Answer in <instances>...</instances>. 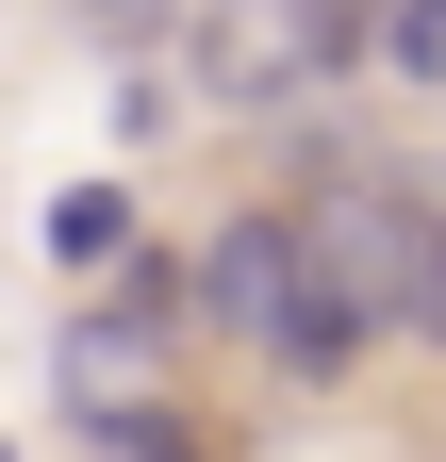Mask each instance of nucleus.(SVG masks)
Returning a JSON list of instances; mask_svg holds the SVG:
<instances>
[{
    "label": "nucleus",
    "mask_w": 446,
    "mask_h": 462,
    "mask_svg": "<svg viewBox=\"0 0 446 462\" xmlns=\"http://www.w3.org/2000/svg\"><path fill=\"white\" fill-rule=\"evenodd\" d=\"M380 33H397V0H199V17H182V67H199V99L265 116V99H298L330 67H364Z\"/></svg>",
    "instance_id": "f257e3e1"
},
{
    "label": "nucleus",
    "mask_w": 446,
    "mask_h": 462,
    "mask_svg": "<svg viewBox=\"0 0 446 462\" xmlns=\"http://www.w3.org/2000/svg\"><path fill=\"white\" fill-rule=\"evenodd\" d=\"M397 330H413V346H446V215L413 231V281H397Z\"/></svg>",
    "instance_id": "423d86ee"
},
{
    "label": "nucleus",
    "mask_w": 446,
    "mask_h": 462,
    "mask_svg": "<svg viewBox=\"0 0 446 462\" xmlns=\"http://www.w3.org/2000/svg\"><path fill=\"white\" fill-rule=\"evenodd\" d=\"M364 330H397V298H380V281H348V264H298V298H282V330H265V346H282L298 380H330Z\"/></svg>",
    "instance_id": "20e7f679"
},
{
    "label": "nucleus",
    "mask_w": 446,
    "mask_h": 462,
    "mask_svg": "<svg viewBox=\"0 0 446 462\" xmlns=\"http://www.w3.org/2000/svg\"><path fill=\"white\" fill-rule=\"evenodd\" d=\"M298 264H314V215H232L199 248V330H282Z\"/></svg>",
    "instance_id": "7ed1b4c3"
},
{
    "label": "nucleus",
    "mask_w": 446,
    "mask_h": 462,
    "mask_svg": "<svg viewBox=\"0 0 446 462\" xmlns=\"http://www.w3.org/2000/svg\"><path fill=\"white\" fill-rule=\"evenodd\" d=\"M165 314H182V298H149V281H116L99 314H67L50 380H67V413H83V430H116V413H165Z\"/></svg>",
    "instance_id": "f03ea898"
},
{
    "label": "nucleus",
    "mask_w": 446,
    "mask_h": 462,
    "mask_svg": "<svg viewBox=\"0 0 446 462\" xmlns=\"http://www.w3.org/2000/svg\"><path fill=\"white\" fill-rule=\"evenodd\" d=\"M116 248H133V215L99 199V182H83V199H50V264H116Z\"/></svg>",
    "instance_id": "39448f33"
},
{
    "label": "nucleus",
    "mask_w": 446,
    "mask_h": 462,
    "mask_svg": "<svg viewBox=\"0 0 446 462\" xmlns=\"http://www.w3.org/2000/svg\"><path fill=\"white\" fill-rule=\"evenodd\" d=\"M380 67H413V83H446V0H397V33H380Z\"/></svg>",
    "instance_id": "0eeeda50"
}]
</instances>
